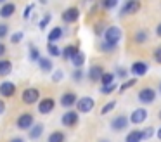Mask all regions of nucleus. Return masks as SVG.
I'll list each match as a JSON object with an SVG mask.
<instances>
[{"label":"nucleus","mask_w":161,"mask_h":142,"mask_svg":"<svg viewBox=\"0 0 161 142\" xmlns=\"http://www.w3.org/2000/svg\"><path fill=\"white\" fill-rule=\"evenodd\" d=\"M99 82H101L102 85H111V83L114 82V73H111V71H104Z\"/></svg>","instance_id":"393cba45"},{"label":"nucleus","mask_w":161,"mask_h":142,"mask_svg":"<svg viewBox=\"0 0 161 142\" xmlns=\"http://www.w3.org/2000/svg\"><path fill=\"white\" fill-rule=\"evenodd\" d=\"M154 133H156V132H154V128H153V127H147L146 130H142V137H144V140H147V139H151Z\"/></svg>","instance_id":"473e14b6"},{"label":"nucleus","mask_w":161,"mask_h":142,"mask_svg":"<svg viewBox=\"0 0 161 142\" xmlns=\"http://www.w3.org/2000/svg\"><path fill=\"white\" fill-rule=\"evenodd\" d=\"M7 33H9V26L7 24H0V40L7 37Z\"/></svg>","instance_id":"f704fd0d"},{"label":"nucleus","mask_w":161,"mask_h":142,"mask_svg":"<svg viewBox=\"0 0 161 142\" xmlns=\"http://www.w3.org/2000/svg\"><path fill=\"white\" fill-rule=\"evenodd\" d=\"M102 73H104V68L102 66H92L90 69H88V80L90 82H99L101 80V76H102Z\"/></svg>","instance_id":"dca6fc26"},{"label":"nucleus","mask_w":161,"mask_h":142,"mask_svg":"<svg viewBox=\"0 0 161 142\" xmlns=\"http://www.w3.org/2000/svg\"><path fill=\"white\" fill-rule=\"evenodd\" d=\"M140 10V0H126L121 7V16H132Z\"/></svg>","instance_id":"39448f33"},{"label":"nucleus","mask_w":161,"mask_h":142,"mask_svg":"<svg viewBox=\"0 0 161 142\" xmlns=\"http://www.w3.org/2000/svg\"><path fill=\"white\" fill-rule=\"evenodd\" d=\"M64 140H66V135L61 130H56L49 135V142H64Z\"/></svg>","instance_id":"a878e982"},{"label":"nucleus","mask_w":161,"mask_h":142,"mask_svg":"<svg viewBox=\"0 0 161 142\" xmlns=\"http://www.w3.org/2000/svg\"><path fill=\"white\" fill-rule=\"evenodd\" d=\"M76 52H78V45H66V47L61 50V55H63L66 61H71V57H73Z\"/></svg>","instance_id":"a211bd4d"},{"label":"nucleus","mask_w":161,"mask_h":142,"mask_svg":"<svg viewBox=\"0 0 161 142\" xmlns=\"http://www.w3.org/2000/svg\"><path fill=\"white\" fill-rule=\"evenodd\" d=\"M61 78H63V71H57V73H54V75H52V80H54V82H59Z\"/></svg>","instance_id":"a19ab883"},{"label":"nucleus","mask_w":161,"mask_h":142,"mask_svg":"<svg viewBox=\"0 0 161 142\" xmlns=\"http://www.w3.org/2000/svg\"><path fill=\"white\" fill-rule=\"evenodd\" d=\"M0 3H5V0H0Z\"/></svg>","instance_id":"8fccbe9b"},{"label":"nucleus","mask_w":161,"mask_h":142,"mask_svg":"<svg viewBox=\"0 0 161 142\" xmlns=\"http://www.w3.org/2000/svg\"><path fill=\"white\" fill-rule=\"evenodd\" d=\"M126 127H128V118H126L125 114H119V116H116L114 120L111 121V128L114 132H123Z\"/></svg>","instance_id":"9b49d317"},{"label":"nucleus","mask_w":161,"mask_h":142,"mask_svg":"<svg viewBox=\"0 0 161 142\" xmlns=\"http://www.w3.org/2000/svg\"><path fill=\"white\" fill-rule=\"evenodd\" d=\"M33 123H35L33 114L31 113H23L21 116L18 118V121H16V127H18L19 130H30V128L33 127Z\"/></svg>","instance_id":"7ed1b4c3"},{"label":"nucleus","mask_w":161,"mask_h":142,"mask_svg":"<svg viewBox=\"0 0 161 142\" xmlns=\"http://www.w3.org/2000/svg\"><path fill=\"white\" fill-rule=\"evenodd\" d=\"M114 47H116V45H111V43H108V42H102V43H101L102 50H113Z\"/></svg>","instance_id":"58836bf2"},{"label":"nucleus","mask_w":161,"mask_h":142,"mask_svg":"<svg viewBox=\"0 0 161 142\" xmlns=\"http://www.w3.org/2000/svg\"><path fill=\"white\" fill-rule=\"evenodd\" d=\"M114 107H116V100H109V102L104 104V107L101 109V114H102V116H104V114H109Z\"/></svg>","instance_id":"cd10ccee"},{"label":"nucleus","mask_w":161,"mask_h":142,"mask_svg":"<svg viewBox=\"0 0 161 142\" xmlns=\"http://www.w3.org/2000/svg\"><path fill=\"white\" fill-rule=\"evenodd\" d=\"M114 90H116L114 83H111V85H102L101 87V92L102 94H111V92H114Z\"/></svg>","instance_id":"72a5a7b5"},{"label":"nucleus","mask_w":161,"mask_h":142,"mask_svg":"<svg viewBox=\"0 0 161 142\" xmlns=\"http://www.w3.org/2000/svg\"><path fill=\"white\" fill-rule=\"evenodd\" d=\"M42 133H43V125L42 123H33V127L28 130V135H30V139L31 140H36V139H40L42 137Z\"/></svg>","instance_id":"f3484780"},{"label":"nucleus","mask_w":161,"mask_h":142,"mask_svg":"<svg viewBox=\"0 0 161 142\" xmlns=\"http://www.w3.org/2000/svg\"><path fill=\"white\" fill-rule=\"evenodd\" d=\"M118 5V0H102V7L104 9H114Z\"/></svg>","instance_id":"2f4dec72"},{"label":"nucleus","mask_w":161,"mask_h":142,"mask_svg":"<svg viewBox=\"0 0 161 142\" xmlns=\"http://www.w3.org/2000/svg\"><path fill=\"white\" fill-rule=\"evenodd\" d=\"M139 100L142 104H153L156 100V90L151 88V87H146L139 92Z\"/></svg>","instance_id":"20e7f679"},{"label":"nucleus","mask_w":161,"mask_h":142,"mask_svg":"<svg viewBox=\"0 0 161 142\" xmlns=\"http://www.w3.org/2000/svg\"><path fill=\"white\" fill-rule=\"evenodd\" d=\"M76 111L78 113H90L92 109H94V106H95V100L92 99V97H81V99H78L76 100Z\"/></svg>","instance_id":"f03ea898"},{"label":"nucleus","mask_w":161,"mask_h":142,"mask_svg":"<svg viewBox=\"0 0 161 142\" xmlns=\"http://www.w3.org/2000/svg\"><path fill=\"white\" fill-rule=\"evenodd\" d=\"M47 52H49L50 57H59V55H61V50H59V47H57L56 43H49V45H47Z\"/></svg>","instance_id":"bb28decb"},{"label":"nucleus","mask_w":161,"mask_h":142,"mask_svg":"<svg viewBox=\"0 0 161 142\" xmlns=\"http://www.w3.org/2000/svg\"><path fill=\"white\" fill-rule=\"evenodd\" d=\"M156 135H158V139H159V140H161V128H159V130L156 132Z\"/></svg>","instance_id":"de8ad7c7"},{"label":"nucleus","mask_w":161,"mask_h":142,"mask_svg":"<svg viewBox=\"0 0 161 142\" xmlns=\"http://www.w3.org/2000/svg\"><path fill=\"white\" fill-rule=\"evenodd\" d=\"M31 10H33V5H28V7L25 9V14H23V17H25V19H28L30 14H31Z\"/></svg>","instance_id":"ea45409f"},{"label":"nucleus","mask_w":161,"mask_h":142,"mask_svg":"<svg viewBox=\"0 0 161 142\" xmlns=\"http://www.w3.org/2000/svg\"><path fill=\"white\" fill-rule=\"evenodd\" d=\"M14 12H16V3H12V2H5L0 7V17H4V19L14 16Z\"/></svg>","instance_id":"4468645a"},{"label":"nucleus","mask_w":161,"mask_h":142,"mask_svg":"<svg viewBox=\"0 0 161 142\" xmlns=\"http://www.w3.org/2000/svg\"><path fill=\"white\" fill-rule=\"evenodd\" d=\"M12 71V62L7 59H0V76H7Z\"/></svg>","instance_id":"4be33fe9"},{"label":"nucleus","mask_w":161,"mask_h":142,"mask_svg":"<svg viewBox=\"0 0 161 142\" xmlns=\"http://www.w3.org/2000/svg\"><path fill=\"white\" fill-rule=\"evenodd\" d=\"M36 62H38L40 69H42V73H50V71H52V68H54L52 61H50L49 57H40Z\"/></svg>","instance_id":"6ab92c4d"},{"label":"nucleus","mask_w":161,"mask_h":142,"mask_svg":"<svg viewBox=\"0 0 161 142\" xmlns=\"http://www.w3.org/2000/svg\"><path fill=\"white\" fill-rule=\"evenodd\" d=\"M81 78H83V71H81L80 68H76V69L73 71V80H76V82H80Z\"/></svg>","instance_id":"e433bc0d"},{"label":"nucleus","mask_w":161,"mask_h":142,"mask_svg":"<svg viewBox=\"0 0 161 142\" xmlns=\"http://www.w3.org/2000/svg\"><path fill=\"white\" fill-rule=\"evenodd\" d=\"M5 50H7V48H5V45L2 43V42H0V57H4V54H5Z\"/></svg>","instance_id":"79ce46f5"},{"label":"nucleus","mask_w":161,"mask_h":142,"mask_svg":"<svg viewBox=\"0 0 161 142\" xmlns=\"http://www.w3.org/2000/svg\"><path fill=\"white\" fill-rule=\"evenodd\" d=\"M147 64L144 61H135L132 64V68H130V73H132L135 78H140V76H146L147 75Z\"/></svg>","instance_id":"6e6552de"},{"label":"nucleus","mask_w":161,"mask_h":142,"mask_svg":"<svg viewBox=\"0 0 161 142\" xmlns=\"http://www.w3.org/2000/svg\"><path fill=\"white\" fill-rule=\"evenodd\" d=\"M126 75H128L126 69H118V76H126Z\"/></svg>","instance_id":"c03bdc74"},{"label":"nucleus","mask_w":161,"mask_h":142,"mask_svg":"<svg viewBox=\"0 0 161 142\" xmlns=\"http://www.w3.org/2000/svg\"><path fill=\"white\" fill-rule=\"evenodd\" d=\"M11 142H25V139H21V137H14V139H11Z\"/></svg>","instance_id":"49530a36"},{"label":"nucleus","mask_w":161,"mask_h":142,"mask_svg":"<svg viewBox=\"0 0 161 142\" xmlns=\"http://www.w3.org/2000/svg\"><path fill=\"white\" fill-rule=\"evenodd\" d=\"M54 107H56V100H54L52 97H43V99L38 102V113L49 114V113H52Z\"/></svg>","instance_id":"0eeeda50"},{"label":"nucleus","mask_w":161,"mask_h":142,"mask_svg":"<svg viewBox=\"0 0 161 142\" xmlns=\"http://www.w3.org/2000/svg\"><path fill=\"white\" fill-rule=\"evenodd\" d=\"M119 40H121V30L118 26H109L104 31V42H108L111 45H116Z\"/></svg>","instance_id":"f257e3e1"},{"label":"nucleus","mask_w":161,"mask_h":142,"mask_svg":"<svg viewBox=\"0 0 161 142\" xmlns=\"http://www.w3.org/2000/svg\"><path fill=\"white\" fill-rule=\"evenodd\" d=\"M99 142H108V140H106V139H102V140H99Z\"/></svg>","instance_id":"09e8293b"},{"label":"nucleus","mask_w":161,"mask_h":142,"mask_svg":"<svg viewBox=\"0 0 161 142\" xmlns=\"http://www.w3.org/2000/svg\"><path fill=\"white\" fill-rule=\"evenodd\" d=\"M76 100H78V97H76L75 92H66V94H63V97H61V106L71 107V106L76 104Z\"/></svg>","instance_id":"2eb2a0df"},{"label":"nucleus","mask_w":161,"mask_h":142,"mask_svg":"<svg viewBox=\"0 0 161 142\" xmlns=\"http://www.w3.org/2000/svg\"><path fill=\"white\" fill-rule=\"evenodd\" d=\"M159 120H161V111H159Z\"/></svg>","instance_id":"3c124183"},{"label":"nucleus","mask_w":161,"mask_h":142,"mask_svg":"<svg viewBox=\"0 0 161 142\" xmlns=\"http://www.w3.org/2000/svg\"><path fill=\"white\" fill-rule=\"evenodd\" d=\"M154 59H156L158 64H161V47H158L156 50H154Z\"/></svg>","instance_id":"4c0bfd02"},{"label":"nucleus","mask_w":161,"mask_h":142,"mask_svg":"<svg viewBox=\"0 0 161 142\" xmlns=\"http://www.w3.org/2000/svg\"><path fill=\"white\" fill-rule=\"evenodd\" d=\"M133 42L135 43H146L147 42V31L146 30H137L133 35Z\"/></svg>","instance_id":"b1692460"},{"label":"nucleus","mask_w":161,"mask_h":142,"mask_svg":"<svg viewBox=\"0 0 161 142\" xmlns=\"http://www.w3.org/2000/svg\"><path fill=\"white\" fill-rule=\"evenodd\" d=\"M21 40H23V33H21V31H18V33H14V35L11 37V42H12V43H19Z\"/></svg>","instance_id":"c9c22d12"},{"label":"nucleus","mask_w":161,"mask_h":142,"mask_svg":"<svg viewBox=\"0 0 161 142\" xmlns=\"http://www.w3.org/2000/svg\"><path fill=\"white\" fill-rule=\"evenodd\" d=\"M159 92H161V83H159Z\"/></svg>","instance_id":"603ef678"},{"label":"nucleus","mask_w":161,"mask_h":142,"mask_svg":"<svg viewBox=\"0 0 161 142\" xmlns=\"http://www.w3.org/2000/svg\"><path fill=\"white\" fill-rule=\"evenodd\" d=\"M156 35H158V37L161 38V23H159V24H158V26H156Z\"/></svg>","instance_id":"a18cd8bd"},{"label":"nucleus","mask_w":161,"mask_h":142,"mask_svg":"<svg viewBox=\"0 0 161 142\" xmlns=\"http://www.w3.org/2000/svg\"><path fill=\"white\" fill-rule=\"evenodd\" d=\"M61 121H63L64 127L71 128V127H76L78 125V111H66V113L63 114V118H61Z\"/></svg>","instance_id":"423d86ee"},{"label":"nucleus","mask_w":161,"mask_h":142,"mask_svg":"<svg viewBox=\"0 0 161 142\" xmlns=\"http://www.w3.org/2000/svg\"><path fill=\"white\" fill-rule=\"evenodd\" d=\"M144 137H142V130H132L128 132V135H126L125 142H142Z\"/></svg>","instance_id":"412c9836"},{"label":"nucleus","mask_w":161,"mask_h":142,"mask_svg":"<svg viewBox=\"0 0 161 142\" xmlns=\"http://www.w3.org/2000/svg\"><path fill=\"white\" fill-rule=\"evenodd\" d=\"M63 37V28H59V26H56V28H52L50 30V33H49V37H47V40H49V43H56L59 38Z\"/></svg>","instance_id":"aec40b11"},{"label":"nucleus","mask_w":161,"mask_h":142,"mask_svg":"<svg viewBox=\"0 0 161 142\" xmlns=\"http://www.w3.org/2000/svg\"><path fill=\"white\" fill-rule=\"evenodd\" d=\"M50 17H52V16H50V14H43V17H42V19H40V23H38L40 30H45V28H47V24L50 23Z\"/></svg>","instance_id":"c85d7f7f"},{"label":"nucleus","mask_w":161,"mask_h":142,"mask_svg":"<svg viewBox=\"0 0 161 142\" xmlns=\"http://www.w3.org/2000/svg\"><path fill=\"white\" fill-rule=\"evenodd\" d=\"M21 99H23V102H25V104H35L36 100L40 99V92L36 88H25Z\"/></svg>","instance_id":"1a4fd4ad"},{"label":"nucleus","mask_w":161,"mask_h":142,"mask_svg":"<svg viewBox=\"0 0 161 142\" xmlns=\"http://www.w3.org/2000/svg\"><path fill=\"white\" fill-rule=\"evenodd\" d=\"M30 59H31V61H38L40 59V54H38L35 45H30Z\"/></svg>","instance_id":"7c9ffc66"},{"label":"nucleus","mask_w":161,"mask_h":142,"mask_svg":"<svg viewBox=\"0 0 161 142\" xmlns=\"http://www.w3.org/2000/svg\"><path fill=\"white\" fill-rule=\"evenodd\" d=\"M16 94V85L12 82H4L0 83V95L5 97V99H9V97H12Z\"/></svg>","instance_id":"ddd939ff"},{"label":"nucleus","mask_w":161,"mask_h":142,"mask_svg":"<svg viewBox=\"0 0 161 142\" xmlns=\"http://www.w3.org/2000/svg\"><path fill=\"white\" fill-rule=\"evenodd\" d=\"M146 118H147V111L144 109V107H139V109H135L132 114H130L128 121H132L133 125H140V123L146 121Z\"/></svg>","instance_id":"f8f14e48"},{"label":"nucleus","mask_w":161,"mask_h":142,"mask_svg":"<svg viewBox=\"0 0 161 142\" xmlns=\"http://www.w3.org/2000/svg\"><path fill=\"white\" fill-rule=\"evenodd\" d=\"M4 111H5V102L0 99V114H4Z\"/></svg>","instance_id":"37998d69"},{"label":"nucleus","mask_w":161,"mask_h":142,"mask_svg":"<svg viewBox=\"0 0 161 142\" xmlns=\"http://www.w3.org/2000/svg\"><path fill=\"white\" fill-rule=\"evenodd\" d=\"M135 83H137V78H135V76H133V78H132V80H128V82H125V83H123V85H121V87H119V90H121V92H125V90H128V88H132V87H133V85H135Z\"/></svg>","instance_id":"c756f323"},{"label":"nucleus","mask_w":161,"mask_h":142,"mask_svg":"<svg viewBox=\"0 0 161 142\" xmlns=\"http://www.w3.org/2000/svg\"><path fill=\"white\" fill-rule=\"evenodd\" d=\"M71 64L75 66V68H81V66L85 64V54L81 50H78L76 54L71 57Z\"/></svg>","instance_id":"5701e85b"},{"label":"nucleus","mask_w":161,"mask_h":142,"mask_svg":"<svg viewBox=\"0 0 161 142\" xmlns=\"http://www.w3.org/2000/svg\"><path fill=\"white\" fill-rule=\"evenodd\" d=\"M80 17V9L78 7H69L63 12V21L64 23H76Z\"/></svg>","instance_id":"9d476101"}]
</instances>
